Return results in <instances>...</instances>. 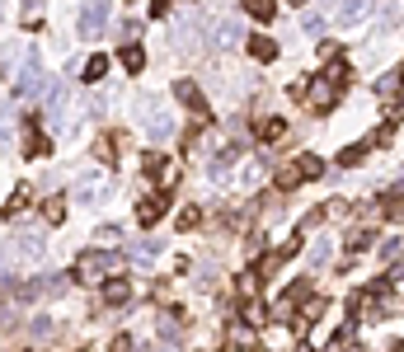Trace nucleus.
<instances>
[{
  "label": "nucleus",
  "mask_w": 404,
  "mask_h": 352,
  "mask_svg": "<svg viewBox=\"0 0 404 352\" xmlns=\"http://www.w3.org/2000/svg\"><path fill=\"white\" fill-rule=\"evenodd\" d=\"M282 258H287L282 249H273V254H264V258H259V277H273V272L282 268Z\"/></svg>",
  "instance_id": "nucleus-19"
},
{
  "label": "nucleus",
  "mask_w": 404,
  "mask_h": 352,
  "mask_svg": "<svg viewBox=\"0 0 404 352\" xmlns=\"http://www.w3.org/2000/svg\"><path fill=\"white\" fill-rule=\"evenodd\" d=\"M47 109H52V118H61V109H66V85L61 80L47 85Z\"/></svg>",
  "instance_id": "nucleus-17"
},
{
  "label": "nucleus",
  "mask_w": 404,
  "mask_h": 352,
  "mask_svg": "<svg viewBox=\"0 0 404 352\" xmlns=\"http://www.w3.org/2000/svg\"><path fill=\"white\" fill-rule=\"evenodd\" d=\"M198 221H202V212L198 207H184L179 212V230H198Z\"/></svg>",
  "instance_id": "nucleus-26"
},
{
  "label": "nucleus",
  "mask_w": 404,
  "mask_h": 352,
  "mask_svg": "<svg viewBox=\"0 0 404 352\" xmlns=\"http://www.w3.org/2000/svg\"><path fill=\"white\" fill-rule=\"evenodd\" d=\"M400 80H404V66H400Z\"/></svg>",
  "instance_id": "nucleus-39"
},
{
  "label": "nucleus",
  "mask_w": 404,
  "mask_h": 352,
  "mask_svg": "<svg viewBox=\"0 0 404 352\" xmlns=\"http://www.w3.org/2000/svg\"><path fill=\"white\" fill-rule=\"evenodd\" d=\"M141 169H151V174H160V169H164V160H160V155H146V160H141Z\"/></svg>",
  "instance_id": "nucleus-33"
},
{
  "label": "nucleus",
  "mask_w": 404,
  "mask_h": 352,
  "mask_svg": "<svg viewBox=\"0 0 404 352\" xmlns=\"http://www.w3.org/2000/svg\"><path fill=\"white\" fill-rule=\"evenodd\" d=\"M301 184V174H297V164H292V169H277V188L282 192H292Z\"/></svg>",
  "instance_id": "nucleus-25"
},
{
  "label": "nucleus",
  "mask_w": 404,
  "mask_h": 352,
  "mask_svg": "<svg viewBox=\"0 0 404 352\" xmlns=\"http://www.w3.org/2000/svg\"><path fill=\"white\" fill-rule=\"evenodd\" d=\"M118 61H123V66H127V71H141V66H146V52H141V47H136V43H123V52H118Z\"/></svg>",
  "instance_id": "nucleus-15"
},
{
  "label": "nucleus",
  "mask_w": 404,
  "mask_h": 352,
  "mask_svg": "<svg viewBox=\"0 0 404 352\" xmlns=\"http://www.w3.org/2000/svg\"><path fill=\"white\" fill-rule=\"evenodd\" d=\"M0 141H10V113L0 109Z\"/></svg>",
  "instance_id": "nucleus-35"
},
{
  "label": "nucleus",
  "mask_w": 404,
  "mask_h": 352,
  "mask_svg": "<svg viewBox=\"0 0 404 352\" xmlns=\"http://www.w3.org/2000/svg\"><path fill=\"white\" fill-rule=\"evenodd\" d=\"M14 254L38 258V254H43V235H38V230H19V235H14Z\"/></svg>",
  "instance_id": "nucleus-9"
},
{
  "label": "nucleus",
  "mask_w": 404,
  "mask_h": 352,
  "mask_svg": "<svg viewBox=\"0 0 404 352\" xmlns=\"http://www.w3.org/2000/svg\"><path fill=\"white\" fill-rule=\"evenodd\" d=\"M28 333H33V338H47V333H52V320H47V315H38V320L28 324Z\"/></svg>",
  "instance_id": "nucleus-27"
},
{
  "label": "nucleus",
  "mask_w": 404,
  "mask_h": 352,
  "mask_svg": "<svg viewBox=\"0 0 404 352\" xmlns=\"http://www.w3.org/2000/svg\"><path fill=\"white\" fill-rule=\"evenodd\" d=\"M343 80H348V66L343 61H329V76H320V80L310 85V109H329Z\"/></svg>",
  "instance_id": "nucleus-1"
},
{
  "label": "nucleus",
  "mask_w": 404,
  "mask_h": 352,
  "mask_svg": "<svg viewBox=\"0 0 404 352\" xmlns=\"http://www.w3.org/2000/svg\"><path fill=\"white\" fill-rule=\"evenodd\" d=\"M282 136H287V122H282V118H268V122H259V141H264V146H277Z\"/></svg>",
  "instance_id": "nucleus-14"
},
{
  "label": "nucleus",
  "mask_w": 404,
  "mask_h": 352,
  "mask_svg": "<svg viewBox=\"0 0 404 352\" xmlns=\"http://www.w3.org/2000/svg\"><path fill=\"white\" fill-rule=\"evenodd\" d=\"M104 192H108V184L89 179V184H81V188H76V197H81V202H94V197H104Z\"/></svg>",
  "instance_id": "nucleus-22"
},
{
  "label": "nucleus",
  "mask_w": 404,
  "mask_h": 352,
  "mask_svg": "<svg viewBox=\"0 0 404 352\" xmlns=\"http://www.w3.org/2000/svg\"><path fill=\"white\" fill-rule=\"evenodd\" d=\"M400 249H404L400 240H385V249H381V258H400Z\"/></svg>",
  "instance_id": "nucleus-32"
},
{
  "label": "nucleus",
  "mask_w": 404,
  "mask_h": 352,
  "mask_svg": "<svg viewBox=\"0 0 404 352\" xmlns=\"http://www.w3.org/2000/svg\"><path fill=\"white\" fill-rule=\"evenodd\" d=\"M28 5V14H38V10H43V0H24Z\"/></svg>",
  "instance_id": "nucleus-36"
},
{
  "label": "nucleus",
  "mask_w": 404,
  "mask_h": 352,
  "mask_svg": "<svg viewBox=\"0 0 404 352\" xmlns=\"http://www.w3.org/2000/svg\"><path fill=\"white\" fill-rule=\"evenodd\" d=\"M118 33H123V43H132L136 33H141V24H136V19H123V24H118Z\"/></svg>",
  "instance_id": "nucleus-31"
},
{
  "label": "nucleus",
  "mask_w": 404,
  "mask_h": 352,
  "mask_svg": "<svg viewBox=\"0 0 404 352\" xmlns=\"http://www.w3.org/2000/svg\"><path fill=\"white\" fill-rule=\"evenodd\" d=\"M164 207H169V202H164V192H156V197H141V202H136V221H141V226H156V221L164 217Z\"/></svg>",
  "instance_id": "nucleus-6"
},
{
  "label": "nucleus",
  "mask_w": 404,
  "mask_h": 352,
  "mask_svg": "<svg viewBox=\"0 0 404 352\" xmlns=\"http://www.w3.org/2000/svg\"><path fill=\"white\" fill-rule=\"evenodd\" d=\"M14 89H19V99H38V89H43V71H38V56H24V71H19V85H14Z\"/></svg>",
  "instance_id": "nucleus-4"
},
{
  "label": "nucleus",
  "mask_w": 404,
  "mask_h": 352,
  "mask_svg": "<svg viewBox=\"0 0 404 352\" xmlns=\"http://www.w3.org/2000/svg\"><path fill=\"white\" fill-rule=\"evenodd\" d=\"M367 14V0H343V10H339V24H357Z\"/></svg>",
  "instance_id": "nucleus-18"
},
{
  "label": "nucleus",
  "mask_w": 404,
  "mask_h": 352,
  "mask_svg": "<svg viewBox=\"0 0 404 352\" xmlns=\"http://www.w3.org/2000/svg\"><path fill=\"white\" fill-rule=\"evenodd\" d=\"M287 5H306V0H287Z\"/></svg>",
  "instance_id": "nucleus-38"
},
{
  "label": "nucleus",
  "mask_w": 404,
  "mask_h": 352,
  "mask_svg": "<svg viewBox=\"0 0 404 352\" xmlns=\"http://www.w3.org/2000/svg\"><path fill=\"white\" fill-rule=\"evenodd\" d=\"M118 263H123L118 254H99V249H89V254H81V263H76V282L89 287V282H99V272H113Z\"/></svg>",
  "instance_id": "nucleus-2"
},
{
  "label": "nucleus",
  "mask_w": 404,
  "mask_h": 352,
  "mask_svg": "<svg viewBox=\"0 0 404 352\" xmlns=\"http://www.w3.org/2000/svg\"><path fill=\"white\" fill-rule=\"evenodd\" d=\"M306 33L320 38V33H324V14H306Z\"/></svg>",
  "instance_id": "nucleus-30"
},
{
  "label": "nucleus",
  "mask_w": 404,
  "mask_h": 352,
  "mask_svg": "<svg viewBox=\"0 0 404 352\" xmlns=\"http://www.w3.org/2000/svg\"><path fill=\"white\" fill-rule=\"evenodd\" d=\"M297 352H315V348H310V343H301V348H297Z\"/></svg>",
  "instance_id": "nucleus-37"
},
{
  "label": "nucleus",
  "mask_w": 404,
  "mask_h": 352,
  "mask_svg": "<svg viewBox=\"0 0 404 352\" xmlns=\"http://www.w3.org/2000/svg\"><path fill=\"white\" fill-rule=\"evenodd\" d=\"M104 71H108V56H89V61H85V80H104Z\"/></svg>",
  "instance_id": "nucleus-21"
},
{
  "label": "nucleus",
  "mask_w": 404,
  "mask_h": 352,
  "mask_svg": "<svg viewBox=\"0 0 404 352\" xmlns=\"http://www.w3.org/2000/svg\"><path fill=\"white\" fill-rule=\"evenodd\" d=\"M297 174H301V184H306V179H324V160L306 151V155H297Z\"/></svg>",
  "instance_id": "nucleus-12"
},
{
  "label": "nucleus",
  "mask_w": 404,
  "mask_h": 352,
  "mask_svg": "<svg viewBox=\"0 0 404 352\" xmlns=\"http://www.w3.org/2000/svg\"><path fill=\"white\" fill-rule=\"evenodd\" d=\"M174 99H179L189 113H198V118H202V89H198L193 80H174Z\"/></svg>",
  "instance_id": "nucleus-7"
},
{
  "label": "nucleus",
  "mask_w": 404,
  "mask_h": 352,
  "mask_svg": "<svg viewBox=\"0 0 404 352\" xmlns=\"http://www.w3.org/2000/svg\"><path fill=\"white\" fill-rule=\"evenodd\" d=\"M113 352H136V343H132V338H127V333H123V338L113 343Z\"/></svg>",
  "instance_id": "nucleus-34"
},
{
  "label": "nucleus",
  "mask_w": 404,
  "mask_h": 352,
  "mask_svg": "<svg viewBox=\"0 0 404 352\" xmlns=\"http://www.w3.org/2000/svg\"><path fill=\"white\" fill-rule=\"evenodd\" d=\"M240 5L249 10L254 24H273V14H277V0H240Z\"/></svg>",
  "instance_id": "nucleus-10"
},
{
  "label": "nucleus",
  "mask_w": 404,
  "mask_h": 352,
  "mask_svg": "<svg viewBox=\"0 0 404 352\" xmlns=\"http://www.w3.org/2000/svg\"><path fill=\"white\" fill-rule=\"evenodd\" d=\"M141 118H146V132L156 136V141H164V136L174 132V122H169V113L160 104H141Z\"/></svg>",
  "instance_id": "nucleus-5"
},
{
  "label": "nucleus",
  "mask_w": 404,
  "mask_h": 352,
  "mask_svg": "<svg viewBox=\"0 0 404 352\" xmlns=\"http://www.w3.org/2000/svg\"><path fill=\"white\" fill-rule=\"evenodd\" d=\"M362 155H367V146H343V151H339V164L352 169V164H362Z\"/></svg>",
  "instance_id": "nucleus-24"
},
{
  "label": "nucleus",
  "mask_w": 404,
  "mask_h": 352,
  "mask_svg": "<svg viewBox=\"0 0 404 352\" xmlns=\"http://www.w3.org/2000/svg\"><path fill=\"white\" fill-rule=\"evenodd\" d=\"M240 43V24H221L216 28V47H235Z\"/></svg>",
  "instance_id": "nucleus-20"
},
{
  "label": "nucleus",
  "mask_w": 404,
  "mask_h": 352,
  "mask_svg": "<svg viewBox=\"0 0 404 352\" xmlns=\"http://www.w3.org/2000/svg\"><path fill=\"white\" fill-rule=\"evenodd\" d=\"M244 47H249V56H254V61H273V56H277V43H273V38H264V33H254Z\"/></svg>",
  "instance_id": "nucleus-11"
},
{
  "label": "nucleus",
  "mask_w": 404,
  "mask_h": 352,
  "mask_svg": "<svg viewBox=\"0 0 404 352\" xmlns=\"http://www.w3.org/2000/svg\"><path fill=\"white\" fill-rule=\"evenodd\" d=\"M367 244H372V230H352V240H348V249H352V254H362Z\"/></svg>",
  "instance_id": "nucleus-28"
},
{
  "label": "nucleus",
  "mask_w": 404,
  "mask_h": 352,
  "mask_svg": "<svg viewBox=\"0 0 404 352\" xmlns=\"http://www.w3.org/2000/svg\"><path fill=\"white\" fill-rule=\"evenodd\" d=\"M43 151H47V136L28 122V127H24V155H43Z\"/></svg>",
  "instance_id": "nucleus-16"
},
{
  "label": "nucleus",
  "mask_w": 404,
  "mask_h": 352,
  "mask_svg": "<svg viewBox=\"0 0 404 352\" xmlns=\"http://www.w3.org/2000/svg\"><path fill=\"white\" fill-rule=\"evenodd\" d=\"M127 296H132V282L127 277H108L104 282V305H123Z\"/></svg>",
  "instance_id": "nucleus-8"
},
{
  "label": "nucleus",
  "mask_w": 404,
  "mask_h": 352,
  "mask_svg": "<svg viewBox=\"0 0 404 352\" xmlns=\"http://www.w3.org/2000/svg\"><path fill=\"white\" fill-rule=\"evenodd\" d=\"M108 28V0H89L81 10V38H99Z\"/></svg>",
  "instance_id": "nucleus-3"
},
{
  "label": "nucleus",
  "mask_w": 404,
  "mask_h": 352,
  "mask_svg": "<svg viewBox=\"0 0 404 352\" xmlns=\"http://www.w3.org/2000/svg\"><path fill=\"white\" fill-rule=\"evenodd\" d=\"M320 315H324V296H310V292H306V296H301V324L297 329H306L310 320H320Z\"/></svg>",
  "instance_id": "nucleus-13"
},
{
  "label": "nucleus",
  "mask_w": 404,
  "mask_h": 352,
  "mask_svg": "<svg viewBox=\"0 0 404 352\" xmlns=\"http://www.w3.org/2000/svg\"><path fill=\"white\" fill-rule=\"evenodd\" d=\"M24 207H28V188H19L14 197H10V202H5V207H0V217H19Z\"/></svg>",
  "instance_id": "nucleus-23"
},
{
  "label": "nucleus",
  "mask_w": 404,
  "mask_h": 352,
  "mask_svg": "<svg viewBox=\"0 0 404 352\" xmlns=\"http://www.w3.org/2000/svg\"><path fill=\"white\" fill-rule=\"evenodd\" d=\"M43 212H47V221H61V217H66V202H61V197H47Z\"/></svg>",
  "instance_id": "nucleus-29"
}]
</instances>
